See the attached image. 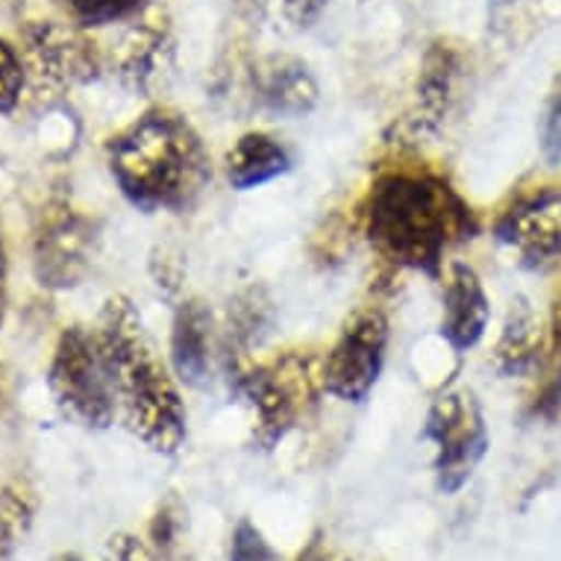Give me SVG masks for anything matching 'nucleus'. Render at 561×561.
I'll list each match as a JSON object with an SVG mask.
<instances>
[{"label": "nucleus", "instance_id": "obj_1", "mask_svg": "<svg viewBox=\"0 0 561 561\" xmlns=\"http://www.w3.org/2000/svg\"><path fill=\"white\" fill-rule=\"evenodd\" d=\"M370 250L388 265L438 276L444 253L479 232L477 213L444 174L424 165L379 171L359 206Z\"/></svg>", "mask_w": 561, "mask_h": 561}, {"label": "nucleus", "instance_id": "obj_2", "mask_svg": "<svg viewBox=\"0 0 561 561\" xmlns=\"http://www.w3.org/2000/svg\"><path fill=\"white\" fill-rule=\"evenodd\" d=\"M118 192L138 213H183L213 180V157L185 115L165 106L141 112L106 141Z\"/></svg>", "mask_w": 561, "mask_h": 561}, {"label": "nucleus", "instance_id": "obj_3", "mask_svg": "<svg viewBox=\"0 0 561 561\" xmlns=\"http://www.w3.org/2000/svg\"><path fill=\"white\" fill-rule=\"evenodd\" d=\"M98 339L112 370L115 400L129 433L150 450L174 456L185 442V403L171 370L159 359L133 300L112 295L101 309Z\"/></svg>", "mask_w": 561, "mask_h": 561}, {"label": "nucleus", "instance_id": "obj_4", "mask_svg": "<svg viewBox=\"0 0 561 561\" xmlns=\"http://www.w3.org/2000/svg\"><path fill=\"white\" fill-rule=\"evenodd\" d=\"M318 356L291 350L262 365H248L236 374V391L253 409V442L271 450L283 442L323 391Z\"/></svg>", "mask_w": 561, "mask_h": 561}, {"label": "nucleus", "instance_id": "obj_5", "mask_svg": "<svg viewBox=\"0 0 561 561\" xmlns=\"http://www.w3.org/2000/svg\"><path fill=\"white\" fill-rule=\"evenodd\" d=\"M47 388L71 424L101 433L115 421L118 400L98 332H89L85 327L62 330L47 368Z\"/></svg>", "mask_w": 561, "mask_h": 561}, {"label": "nucleus", "instance_id": "obj_6", "mask_svg": "<svg viewBox=\"0 0 561 561\" xmlns=\"http://www.w3.org/2000/svg\"><path fill=\"white\" fill-rule=\"evenodd\" d=\"M424 438L435 447V485L453 497L477 473L488 453V426L477 394L468 388H447L430 403Z\"/></svg>", "mask_w": 561, "mask_h": 561}, {"label": "nucleus", "instance_id": "obj_7", "mask_svg": "<svg viewBox=\"0 0 561 561\" xmlns=\"http://www.w3.org/2000/svg\"><path fill=\"white\" fill-rule=\"evenodd\" d=\"M388 335L391 327L379 306H362L350 314L321 362L323 391L344 403L368 400L386 365Z\"/></svg>", "mask_w": 561, "mask_h": 561}, {"label": "nucleus", "instance_id": "obj_8", "mask_svg": "<svg viewBox=\"0 0 561 561\" xmlns=\"http://www.w3.org/2000/svg\"><path fill=\"white\" fill-rule=\"evenodd\" d=\"M24 65L36 92L47 94L92 83L103 71L101 50L85 30L59 21H30L24 27Z\"/></svg>", "mask_w": 561, "mask_h": 561}, {"label": "nucleus", "instance_id": "obj_9", "mask_svg": "<svg viewBox=\"0 0 561 561\" xmlns=\"http://www.w3.org/2000/svg\"><path fill=\"white\" fill-rule=\"evenodd\" d=\"M92 224L75 209L71 197H50L38 215L33 239V267L45 288L65 291L83 279L92 253Z\"/></svg>", "mask_w": 561, "mask_h": 561}, {"label": "nucleus", "instance_id": "obj_10", "mask_svg": "<svg viewBox=\"0 0 561 561\" xmlns=\"http://www.w3.org/2000/svg\"><path fill=\"white\" fill-rule=\"evenodd\" d=\"M494 236L526 267H547L561 256V188L533 185L517 192L494 221Z\"/></svg>", "mask_w": 561, "mask_h": 561}, {"label": "nucleus", "instance_id": "obj_11", "mask_svg": "<svg viewBox=\"0 0 561 561\" xmlns=\"http://www.w3.org/2000/svg\"><path fill=\"white\" fill-rule=\"evenodd\" d=\"M174 62V38L168 19L148 15L133 24L115 54V71L129 92L150 94Z\"/></svg>", "mask_w": 561, "mask_h": 561}, {"label": "nucleus", "instance_id": "obj_12", "mask_svg": "<svg viewBox=\"0 0 561 561\" xmlns=\"http://www.w3.org/2000/svg\"><path fill=\"white\" fill-rule=\"evenodd\" d=\"M488 321H491V304H488L482 279L465 262H453L447 286H444L442 339L456 353H468L482 341Z\"/></svg>", "mask_w": 561, "mask_h": 561}, {"label": "nucleus", "instance_id": "obj_13", "mask_svg": "<svg viewBox=\"0 0 561 561\" xmlns=\"http://www.w3.org/2000/svg\"><path fill=\"white\" fill-rule=\"evenodd\" d=\"M253 89L262 110L279 118H304L318 106V83L300 59L267 56L253 71Z\"/></svg>", "mask_w": 561, "mask_h": 561}, {"label": "nucleus", "instance_id": "obj_14", "mask_svg": "<svg viewBox=\"0 0 561 561\" xmlns=\"http://www.w3.org/2000/svg\"><path fill=\"white\" fill-rule=\"evenodd\" d=\"M171 365L185 386L201 388L213 368V312L203 300H185L171 327Z\"/></svg>", "mask_w": 561, "mask_h": 561}, {"label": "nucleus", "instance_id": "obj_15", "mask_svg": "<svg viewBox=\"0 0 561 561\" xmlns=\"http://www.w3.org/2000/svg\"><path fill=\"white\" fill-rule=\"evenodd\" d=\"M461 75V50L447 38H438L430 45L417 77V118L414 127L424 133H435L444 124V115L450 112L453 94Z\"/></svg>", "mask_w": 561, "mask_h": 561}, {"label": "nucleus", "instance_id": "obj_16", "mask_svg": "<svg viewBox=\"0 0 561 561\" xmlns=\"http://www.w3.org/2000/svg\"><path fill=\"white\" fill-rule=\"evenodd\" d=\"M227 183L236 192H250L259 185L274 183L276 176L291 171L288 150L267 133H244L224 159Z\"/></svg>", "mask_w": 561, "mask_h": 561}, {"label": "nucleus", "instance_id": "obj_17", "mask_svg": "<svg viewBox=\"0 0 561 561\" xmlns=\"http://www.w3.org/2000/svg\"><path fill=\"white\" fill-rule=\"evenodd\" d=\"M543 350V330L533 304L526 297H515L506 314L497 347H494V368L503 377H526L538 368Z\"/></svg>", "mask_w": 561, "mask_h": 561}, {"label": "nucleus", "instance_id": "obj_18", "mask_svg": "<svg viewBox=\"0 0 561 561\" xmlns=\"http://www.w3.org/2000/svg\"><path fill=\"white\" fill-rule=\"evenodd\" d=\"M36 517V491L27 479L0 485V561H12Z\"/></svg>", "mask_w": 561, "mask_h": 561}, {"label": "nucleus", "instance_id": "obj_19", "mask_svg": "<svg viewBox=\"0 0 561 561\" xmlns=\"http://www.w3.org/2000/svg\"><path fill=\"white\" fill-rule=\"evenodd\" d=\"M56 3L83 30L138 19L150 7V0H56Z\"/></svg>", "mask_w": 561, "mask_h": 561}, {"label": "nucleus", "instance_id": "obj_20", "mask_svg": "<svg viewBox=\"0 0 561 561\" xmlns=\"http://www.w3.org/2000/svg\"><path fill=\"white\" fill-rule=\"evenodd\" d=\"M24 89H27V65L15 45L0 38V115H12L19 110Z\"/></svg>", "mask_w": 561, "mask_h": 561}, {"label": "nucleus", "instance_id": "obj_21", "mask_svg": "<svg viewBox=\"0 0 561 561\" xmlns=\"http://www.w3.org/2000/svg\"><path fill=\"white\" fill-rule=\"evenodd\" d=\"M230 561H279V556L256 524L239 520L230 538Z\"/></svg>", "mask_w": 561, "mask_h": 561}, {"label": "nucleus", "instance_id": "obj_22", "mask_svg": "<svg viewBox=\"0 0 561 561\" xmlns=\"http://www.w3.org/2000/svg\"><path fill=\"white\" fill-rule=\"evenodd\" d=\"M541 150L543 159H547L550 165L561 162V75L556 77V85H552L550 92V103H547V112H543Z\"/></svg>", "mask_w": 561, "mask_h": 561}, {"label": "nucleus", "instance_id": "obj_23", "mask_svg": "<svg viewBox=\"0 0 561 561\" xmlns=\"http://www.w3.org/2000/svg\"><path fill=\"white\" fill-rule=\"evenodd\" d=\"M180 508H176L174 500L162 503L150 524V538L157 543L159 552H171L176 547V538H180Z\"/></svg>", "mask_w": 561, "mask_h": 561}, {"label": "nucleus", "instance_id": "obj_24", "mask_svg": "<svg viewBox=\"0 0 561 561\" xmlns=\"http://www.w3.org/2000/svg\"><path fill=\"white\" fill-rule=\"evenodd\" d=\"M267 7L288 24L295 27H309L318 15H321L327 0H265Z\"/></svg>", "mask_w": 561, "mask_h": 561}, {"label": "nucleus", "instance_id": "obj_25", "mask_svg": "<svg viewBox=\"0 0 561 561\" xmlns=\"http://www.w3.org/2000/svg\"><path fill=\"white\" fill-rule=\"evenodd\" d=\"M110 561H153V556L136 535H115L110 541Z\"/></svg>", "mask_w": 561, "mask_h": 561}, {"label": "nucleus", "instance_id": "obj_26", "mask_svg": "<svg viewBox=\"0 0 561 561\" xmlns=\"http://www.w3.org/2000/svg\"><path fill=\"white\" fill-rule=\"evenodd\" d=\"M552 347L561 356V288L556 295V304H552Z\"/></svg>", "mask_w": 561, "mask_h": 561}, {"label": "nucleus", "instance_id": "obj_27", "mask_svg": "<svg viewBox=\"0 0 561 561\" xmlns=\"http://www.w3.org/2000/svg\"><path fill=\"white\" fill-rule=\"evenodd\" d=\"M295 561H323V547H321V535H314L312 541L306 543L304 550L297 552Z\"/></svg>", "mask_w": 561, "mask_h": 561}, {"label": "nucleus", "instance_id": "obj_28", "mask_svg": "<svg viewBox=\"0 0 561 561\" xmlns=\"http://www.w3.org/2000/svg\"><path fill=\"white\" fill-rule=\"evenodd\" d=\"M3 304H7V250L0 239V314H3Z\"/></svg>", "mask_w": 561, "mask_h": 561}, {"label": "nucleus", "instance_id": "obj_29", "mask_svg": "<svg viewBox=\"0 0 561 561\" xmlns=\"http://www.w3.org/2000/svg\"><path fill=\"white\" fill-rule=\"evenodd\" d=\"M515 0H488V7H491V15H500L503 10H508Z\"/></svg>", "mask_w": 561, "mask_h": 561}, {"label": "nucleus", "instance_id": "obj_30", "mask_svg": "<svg viewBox=\"0 0 561 561\" xmlns=\"http://www.w3.org/2000/svg\"><path fill=\"white\" fill-rule=\"evenodd\" d=\"M56 561H80V559H77V556H59Z\"/></svg>", "mask_w": 561, "mask_h": 561}, {"label": "nucleus", "instance_id": "obj_31", "mask_svg": "<svg viewBox=\"0 0 561 561\" xmlns=\"http://www.w3.org/2000/svg\"><path fill=\"white\" fill-rule=\"evenodd\" d=\"M323 561H344V559H330V556H323Z\"/></svg>", "mask_w": 561, "mask_h": 561}, {"label": "nucleus", "instance_id": "obj_32", "mask_svg": "<svg viewBox=\"0 0 561 561\" xmlns=\"http://www.w3.org/2000/svg\"><path fill=\"white\" fill-rule=\"evenodd\" d=\"M0 397H3V386H0Z\"/></svg>", "mask_w": 561, "mask_h": 561}]
</instances>
